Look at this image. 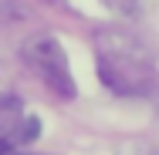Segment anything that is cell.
<instances>
[{
    "mask_svg": "<svg viewBox=\"0 0 159 155\" xmlns=\"http://www.w3.org/2000/svg\"><path fill=\"white\" fill-rule=\"evenodd\" d=\"M37 135H41V125L34 115L24 111V101L17 94H0V155L31 145Z\"/></svg>",
    "mask_w": 159,
    "mask_h": 155,
    "instance_id": "obj_3",
    "label": "cell"
},
{
    "mask_svg": "<svg viewBox=\"0 0 159 155\" xmlns=\"http://www.w3.org/2000/svg\"><path fill=\"white\" fill-rule=\"evenodd\" d=\"M10 155H24V152H10Z\"/></svg>",
    "mask_w": 159,
    "mask_h": 155,
    "instance_id": "obj_4",
    "label": "cell"
},
{
    "mask_svg": "<svg viewBox=\"0 0 159 155\" xmlns=\"http://www.w3.org/2000/svg\"><path fill=\"white\" fill-rule=\"evenodd\" d=\"M98 78L108 91L135 98L156 91V67L135 51H98Z\"/></svg>",
    "mask_w": 159,
    "mask_h": 155,
    "instance_id": "obj_1",
    "label": "cell"
},
{
    "mask_svg": "<svg viewBox=\"0 0 159 155\" xmlns=\"http://www.w3.org/2000/svg\"><path fill=\"white\" fill-rule=\"evenodd\" d=\"M24 61L31 64V71L44 81V88L54 91L58 98L71 101L78 94L75 78H71V67H68V58H64V47L54 37H34V41H27Z\"/></svg>",
    "mask_w": 159,
    "mask_h": 155,
    "instance_id": "obj_2",
    "label": "cell"
}]
</instances>
